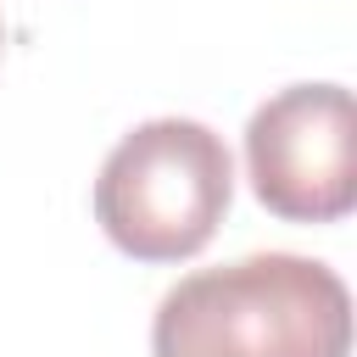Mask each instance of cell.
<instances>
[{
  "label": "cell",
  "instance_id": "cell-1",
  "mask_svg": "<svg viewBox=\"0 0 357 357\" xmlns=\"http://www.w3.org/2000/svg\"><path fill=\"white\" fill-rule=\"evenodd\" d=\"M151 357H351V290L296 251L195 268L156 301Z\"/></svg>",
  "mask_w": 357,
  "mask_h": 357
},
{
  "label": "cell",
  "instance_id": "cell-2",
  "mask_svg": "<svg viewBox=\"0 0 357 357\" xmlns=\"http://www.w3.org/2000/svg\"><path fill=\"white\" fill-rule=\"evenodd\" d=\"M234 195V162L223 134L195 117H151L128 128L95 178V223L134 262L195 257Z\"/></svg>",
  "mask_w": 357,
  "mask_h": 357
},
{
  "label": "cell",
  "instance_id": "cell-3",
  "mask_svg": "<svg viewBox=\"0 0 357 357\" xmlns=\"http://www.w3.org/2000/svg\"><path fill=\"white\" fill-rule=\"evenodd\" d=\"M257 201L284 223H335L357 206V112L340 84H290L245 123Z\"/></svg>",
  "mask_w": 357,
  "mask_h": 357
},
{
  "label": "cell",
  "instance_id": "cell-4",
  "mask_svg": "<svg viewBox=\"0 0 357 357\" xmlns=\"http://www.w3.org/2000/svg\"><path fill=\"white\" fill-rule=\"evenodd\" d=\"M0 39H6V22H0Z\"/></svg>",
  "mask_w": 357,
  "mask_h": 357
}]
</instances>
